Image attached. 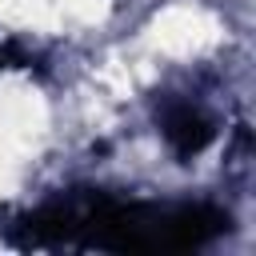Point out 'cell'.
Wrapping results in <instances>:
<instances>
[{
  "mask_svg": "<svg viewBox=\"0 0 256 256\" xmlns=\"http://www.w3.org/2000/svg\"><path fill=\"white\" fill-rule=\"evenodd\" d=\"M228 232V212L212 204H140L104 192H64L28 212L12 244L20 248H108V252H188Z\"/></svg>",
  "mask_w": 256,
  "mask_h": 256,
  "instance_id": "1",
  "label": "cell"
},
{
  "mask_svg": "<svg viewBox=\"0 0 256 256\" xmlns=\"http://www.w3.org/2000/svg\"><path fill=\"white\" fill-rule=\"evenodd\" d=\"M156 120H160V132H164L168 148H172L176 156H184V160L196 156V152H204V148L212 144V136H216L212 116H208L196 100H188V96H168V100L160 104Z\"/></svg>",
  "mask_w": 256,
  "mask_h": 256,
  "instance_id": "2",
  "label": "cell"
}]
</instances>
